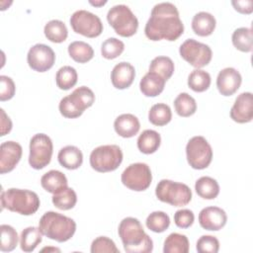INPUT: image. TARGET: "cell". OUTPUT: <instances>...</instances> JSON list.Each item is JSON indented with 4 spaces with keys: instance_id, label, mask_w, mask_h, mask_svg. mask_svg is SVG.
<instances>
[{
    "instance_id": "1",
    "label": "cell",
    "mask_w": 253,
    "mask_h": 253,
    "mask_svg": "<svg viewBox=\"0 0 253 253\" xmlns=\"http://www.w3.org/2000/svg\"><path fill=\"white\" fill-rule=\"evenodd\" d=\"M144 33L150 41H176L184 33V24L177 7L170 2L154 5L145 24Z\"/></svg>"
},
{
    "instance_id": "2",
    "label": "cell",
    "mask_w": 253,
    "mask_h": 253,
    "mask_svg": "<svg viewBox=\"0 0 253 253\" xmlns=\"http://www.w3.org/2000/svg\"><path fill=\"white\" fill-rule=\"evenodd\" d=\"M119 236L127 253H150L153 250V241L144 232L140 221L135 217H125L119 224Z\"/></svg>"
},
{
    "instance_id": "3",
    "label": "cell",
    "mask_w": 253,
    "mask_h": 253,
    "mask_svg": "<svg viewBox=\"0 0 253 253\" xmlns=\"http://www.w3.org/2000/svg\"><path fill=\"white\" fill-rule=\"evenodd\" d=\"M39 228L42 235L47 238L57 242H65L74 235L76 222L71 217L49 211L42 215Z\"/></svg>"
},
{
    "instance_id": "4",
    "label": "cell",
    "mask_w": 253,
    "mask_h": 253,
    "mask_svg": "<svg viewBox=\"0 0 253 253\" xmlns=\"http://www.w3.org/2000/svg\"><path fill=\"white\" fill-rule=\"evenodd\" d=\"M40 205V198L33 191L10 188L1 192L2 210L7 209L23 215H32L39 210Z\"/></svg>"
},
{
    "instance_id": "5",
    "label": "cell",
    "mask_w": 253,
    "mask_h": 253,
    "mask_svg": "<svg viewBox=\"0 0 253 253\" xmlns=\"http://www.w3.org/2000/svg\"><path fill=\"white\" fill-rule=\"evenodd\" d=\"M156 198L173 207H183L192 200V191L186 184L162 179L155 188Z\"/></svg>"
},
{
    "instance_id": "6",
    "label": "cell",
    "mask_w": 253,
    "mask_h": 253,
    "mask_svg": "<svg viewBox=\"0 0 253 253\" xmlns=\"http://www.w3.org/2000/svg\"><path fill=\"white\" fill-rule=\"evenodd\" d=\"M107 21L115 32L124 38L133 36L138 29V20L125 4L113 6L107 13Z\"/></svg>"
},
{
    "instance_id": "7",
    "label": "cell",
    "mask_w": 253,
    "mask_h": 253,
    "mask_svg": "<svg viewBox=\"0 0 253 253\" xmlns=\"http://www.w3.org/2000/svg\"><path fill=\"white\" fill-rule=\"evenodd\" d=\"M123 151L119 145L106 144L94 148L90 154L91 167L100 173L115 171L123 162Z\"/></svg>"
},
{
    "instance_id": "8",
    "label": "cell",
    "mask_w": 253,
    "mask_h": 253,
    "mask_svg": "<svg viewBox=\"0 0 253 253\" xmlns=\"http://www.w3.org/2000/svg\"><path fill=\"white\" fill-rule=\"evenodd\" d=\"M186 156L193 169L203 170L209 167L212 160V149L204 136L196 135L190 138L186 145Z\"/></svg>"
},
{
    "instance_id": "9",
    "label": "cell",
    "mask_w": 253,
    "mask_h": 253,
    "mask_svg": "<svg viewBox=\"0 0 253 253\" xmlns=\"http://www.w3.org/2000/svg\"><path fill=\"white\" fill-rule=\"evenodd\" d=\"M29 148V164L32 168L41 170L49 164L53 152V144L47 134H35L30 140Z\"/></svg>"
},
{
    "instance_id": "10",
    "label": "cell",
    "mask_w": 253,
    "mask_h": 253,
    "mask_svg": "<svg viewBox=\"0 0 253 253\" xmlns=\"http://www.w3.org/2000/svg\"><path fill=\"white\" fill-rule=\"evenodd\" d=\"M121 180L124 186L129 190L142 192L145 191L151 184V170L146 163H132L123 171Z\"/></svg>"
},
{
    "instance_id": "11",
    "label": "cell",
    "mask_w": 253,
    "mask_h": 253,
    "mask_svg": "<svg viewBox=\"0 0 253 253\" xmlns=\"http://www.w3.org/2000/svg\"><path fill=\"white\" fill-rule=\"evenodd\" d=\"M179 53L184 60L196 69L208 65L212 57L211 48L208 44L200 42L194 39L186 40L180 45Z\"/></svg>"
},
{
    "instance_id": "12",
    "label": "cell",
    "mask_w": 253,
    "mask_h": 253,
    "mask_svg": "<svg viewBox=\"0 0 253 253\" xmlns=\"http://www.w3.org/2000/svg\"><path fill=\"white\" fill-rule=\"evenodd\" d=\"M69 22L72 30L76 34L87 38L99 37L104 29L101 19L87 10L75 11L71 15Z\"/></svg>"
},
{
    "instance_id": "13",
    "label": "cell",
    "mask_w": 253,
    "mask_h": 253,
    "mask_svg": "<svg viewBox=\"0 0 253 253\" xmlns=\"http://www.w3.org/2000/svg\"><path fill=\"white\" fill-rule=\"evenodd\" d=\"M27 61L33 70L45 72L53 66L55 62V53L50 46L43 43H37L29 49Z\"/></svg>"
},
{
    "instance_id": "14",
    "label": "cell",
    "mask_w": 253,
    "mask_h": 253,
    "mask_svg": "<svg viewBox=\"0 0 253 253\" xmlns=\"http://www.w3.org/2000/svg\"><path fill=\"white\" fill-rule=\"evenodd\" d=\"M23 149L16 141H4L0 145V173L6 174L14 170L21 160Z\"/></svg>"
},
{
    "instance_id": "15",
    "label": "cell",
    "mask_w": 253,
    "mask_h": 253,
    "mask_svg": "<svg viewBox=\"0 0 253 253\" xmlns=\"http://www.w3.org/2000/svg\"><path fill=\"white\" fill-rule=\"evenodd\" d=\"M230 118L238 124L250 123L253 119V96L251 92H243L237 96L230 109Z\"/></svg>"
},
{
    "instance_id": "16",
    "label": "cell",
    "mask_w": 253,
    "mask_h": 253,
    "mask_svg": "<svg viewBox=\"0 0 253 253\" xmlns=\"http://www.w3.org/2000/svg\"><path fill=\"white\" fill-rule=\"evenodd\" d=\"M241 82V74L233 67L221 69L216 77V87L222 96L233 95L239 89Z\"/></svg>"
},
{
    "instance_id": "17",
    "label": "cell",
    "mask_w": 253,
    "mask_h": 253,
    "mask_svg": "<svg viewBox=\"0 0 253 253\" xmlns=\"http://www.w3.org/2000/svg\"><path fill=\"white\" fill-rule=\"evenodd\" d=\"M227 221L226 212L218 207L204 208L199 213V223L206 230H220Z\"/></svg>"
},
{
    "instance_id": "18",
    "label": "cell",
    "mask_w": 253,
    "mask_h": 253,
    "mask_svg": "<svg viewBox=\"0 0 253 253\" xmlns=\"http://www.w3.org/2000/svg\"><path fill=\"white\" fill-rule=\"evenodd\" d=\"M135 77L134 67L126 61L116 64L111 72V81L115 88L123 90L128 88Z\"/></svg>"
},
{
    "instance_id": "19",
    "label": "cell",
    "mask_w": 253,
    "mask_h": 253,
    "mask_svg": "<svg viewBox=\"0 0 253 253\" xmlns=\"http://www.w3.org/2000/svg\"><path fill=\"white\" fill-rule=\"evenodd\" d=\"M114 128L120 136L129 138L137 134L140 128V123L132 114H122L115 120Z\"/></svg>"
},
{
    "instance_id": "20",
    "label": "cell",
    "mask_w": 253,
    "mask_h": 253,
    "mask_svg": "<svg viewBox=\"0 0 253 253\" xmlns=\"http://www.w3.org/2000/svg\"><path fill=\"white\" fill-rule=\"evenodd\" d=\"M166 80L160 75L148 71L139 82V89L145 97H156L164 90Z\"/></svg>"
},
{
    "instance_id": "21",
    "label": "cell",
    "mask_w": 253,
    "mask_h": 253,
    "mask_svg": "<svg viewBox=\"0 0 253 253\" xmlns=\"http://www.w3.org/2000/svg\"><path fill=\"white\" fill-rule=\"evenodd\" d=\"M57 159L62 167L68 170H75L82 165L83 154L77 146L66 145L59 150Z\"/></svg>"
},
{
    "instance_id": "22",
    "label": "cell",
    "mask_w": 253,
    "mask_h": 253,
    "mask_svg": "<svg viewBox=\"0 0 253 253\" xmlns=\"http://www.w3.org/2000/svg\"><path fill=\"white\" fill-rule=\"evenodd\" d=\"M216 26L215 18L209 12H199L192 19V30L200 37L211 36Z\"/></svg>"
},
{
    "instance_id": "23",
    "label": "cell",
    "mask_w": 253,
    "mask_h": 253,
    "mask_svg": "<svg viewBox=\"0 0 253 253\" xmlns=\"http://www.w3.org/2000/svg\"><path fill=\"white\" fill-rule=\"evenodd\" d=\"M67 98L73 107L81 114H83V112L90 108L95 102V94L87 86H80L76 88L67 96Z\"/></svg>"
},
{
    "instance_id": "24",
    "label": "cell",
    "mask_w": 253,
    "mask_h": 253,
    "mask_svg": "<svg viewBox=\"0 0 253 253\" xmlns=\"http://www.w3.org/2000/svg\"><path fill=\"white\" fill-rule=\"evenodd\" d=\"M42 187L48 193L56 194L68 187L66 176L58 170H49L41 178Z\"/></svg>"
},
{
    "instance_id": "25",
    "label": "cell",
    "mask_w": 253,
    "mask_h": 253,
    "mask_svg": "<svg viewBox=\"0 0 253 253\" xmlns=\"http://www.w3.org/2000/svg\"><path fill=\"white\" fill-rule=\"evenodd\" d=\"M161 136L153 129L143 130L137 138V148L144 154L154 153L160 146Z\"/></svg>"
},
{
    "instance_id": "26",
    "label": "cell",
    "mask_w": 253,
    "mask_h": 253,
    "mask_svg": "<svg viewBox=\"0 0 253 253\" xmlns=\"http://www.w3.org/2000/svg\"><path fill=\"white\" fill-rule=\"evenodd\" d=\"M196 193L205 200H213L219 194V185L215 179L203 176L196 181L195 184Z\"/></svg>"
},
{
    "instance_id": "27",
    "label": "cell",
    "mask_w": 253,
    "mask_h": 253,
    "mask_svg": "<svg viewBox=\"0 0 253 253\" xmlns=\"http://www.w3.org/2000/svg\"><path fill=\"white\" fill-rule=\"evenodd\" d=\"M68 53L74 61L79 63H86L93 58L94 49L89 43L85 42L75 41L68 45Z\"/></svg>"
},
{
    "instance_id": "28",
    "label": "cell",
    "mask_w": 253,
    "mask_h": 253,
    "mask_svg": "<svg viewBox=\"0 0 253 253\" xmlns=\"http://www.w3.org/2000/svg\"><path fill=\"white\" fill-rule=\"evenodd\" d=\"M42 240V233L39 227L29 226L22 230L20 247L24 252H33Z\"/></svg>"
},
{
    "instance_id": "29",
    "label": "cell",
    "mask_w": 253,
    "mask_h": 253,
    "mask_svg": "<svg viewBox=\"0 0 253 253\" xmlns=\"http://www.w3.org/2000/svg\"><path fill=\"white\" fill-rule=\"evenodd\" d=\"M189 249L190 243L188 237L181 233L173 232L169 234L164 241V253H188Z\"/></svg>"
},
{
    "instance_id": "30",
    "label": "cell",
    "mask_w": 253,
    "mask_h": 253,
    "mask_svg": "<svg viewBox=\"0 0 253 253\" xmlns=\"http://www.w3.org/2000/svg\"><path fill=\"white\" fill-rule=\"evenodd\" d=\"M43 33L48 41L55 43L63 42L68 36L67 28L60 20L48 21L43 28Z\"/></svg>"
},
{
    "instance_id": "31",
    "label": "cell",
    "mask_w": 253,
    "mask_h": 253,
    "mask_svg": "<svg viewBox=\"0 0 253 253\" xmlns=\"http://www.w3.org/2000/svg\"><path fill=\"white\" fill-rule=\"evenodd\" d=\"M232 44L242 52H250L253 48L252 30L247 27L236 29L231 36Z\"/></svg>"
},
{
    "instance_id": "32",
    "label": "cell",
    "mask_w": 253,
    "mask_h": 253,
    "mask_svg": "<svg viewBox=\"0 0 253 253\" xmlns=\"http://www.w3.org/2000/svg\"><path fill=\"white\" fill-rule=\"evenodd\" d=\"M172 119V111L170 107L164 103L153 105L148 112L149 122L157 126H163L170 123Z\"/></svg>"
},
{
    "instance_id": "33",
    "label": "cell",
    "mask_w": 253,
    "mask_h": 253,
    "mask_svg": "<svg viewBox=\"0 0 253 253\" xmlns=\"http://www.w3.org/2000/svg\"><path fill=\"white\" fill-rule=\"evenodd\" d=\"M174 62L168 56H156L149 64V71L160 75L166 81L171 78L174 73Z\"/></svg>"
},
{
    "instance_id": "34",
    "label": "cell",
    "mask_w": 253,
    "mask_h": 253,
    "mask_svg": "<svg viewBox=\"0 0 253 253\" xmlns=\"http://www.w3.org/2000/svg\"><path fill=\"white\" fill-rule=\"evenodd\" d=\"M78 74L74 67L65 65L60 67L55 75V83L61 90H69L77 83Z\"/></svg>"
},
{
    "instance_id": "35",
    "label": "cell",
    "mask_w": 253,
    "mask_h": 253,
    "mask_svg": "<svg viewBox=\"0 0 253 253\" xmlns=\"http://www.w3.org/2000/svg\"><path fill=\"white\" fill-rule=\"evenodd\" d=\"M174 108L176 113L183 118L194 115L197 111L196 100L188 93H180L174 100Z\"/></svg>"
},
{
    "instance_id": "36",
    "label": "cell",
    "mask_w": 253,
    "mask_h": 253,
    "mask_svg": "<svg viewBox=\"0 0 253 253\" xmlns=\"http://www.w3.org/2000/svg\"><path fill=\"white\" fill-rule=\"evenodd\" d=\"M55 208L61 211H68L75 207L77 203V195L72 188H65L62 191L53 194L51 198Z\"/></svg>"
},
{
    "instance_id": "37",
    "label": "cell",
    "mask_w": 253,
    "mask_h": 253,
    "mask_svg": "<svg viewBox=\"0 0 253 253\" xmlns=\"http://www.w3.org/2000/svg\"><path fill=\"white\" fill-rule=\"evenodd\" d=\"M211 78L209 72L203 69H195L188 76V86L195 92H205L211 86Z\"/></svg>"
},
{
    "instance_id": "38",
    "label": "cell",
    "mask_w": 253,
    "mask_h": 253,
    "mask_svg": "<svg viewBox=\"0 0 253 253\" xmlns=\"http://www.w3.org/2000/svg\"><path fill=\"white\" fill-rule=\"evenodd\" d=\"M147 228L153 232L161 233L164 232L170 225L169 215L161 211H152L145 220Z\"/></svg>"
},
{
    "instance_id": "39",
    "label": "cell",
    "mask_w": 253,
    "mask_h": 253,
    "mask_svg": "<svg viewBox=\"0 0 253 253\" xmlns=\"http://www.w3.org/2000/svg\"><path fill=\"white\" fill-rule=\"evenodd\" d=\"M1 242H0V250L2 252H10L13 251L17 245L19 236L16 229L8 224H1Z\"/></svg>"
},
{
    "instance_id": "40",
    "label": "cell",
    "mask_w": 253,
    "mask_h": 253,
    "mask_svg": "<svg viewBox=\"0 0 253 253\" xmlns=\"http://www.w3.org/2000/svg\"><path fill=\"white\" fill-rule=\"evenodd\" d=\"M125 50V43L117 38H109L101 45V54L106 59H115Z\"/></svg>"
},
{
    "instance_id": "41",
    "label": "cell",
    "mask_w": 253,
    "mask_h": 253,
    "mask_svg": "<svg viewBox=\"0 0 253 253\" xmlns=\"http://www.w3.org/2000/svg\"><path fill=\"white\" fill-rule=\"evenodd\" d=\"M91 253H120L115 242L107 236H99L92 241Z\"/></svg>"
},
{
    "instance_id": "42",
    "label": "cell",
    "mask_w": 253,
    "mask_h": 253,
    "mask_svg": "<svg viewBox=\"0 0 253 253\" xmlns=\"http://www.w3.org/2000/svg\"><path fill=\"white\" fill-rule=\"evenodd\" d=\"M196 249L199 253H217L219 250V241L215 236L203 235L198 239Z\"/></svg>"
},
{
    "instance_id": "43",
    "label": "cell",
    "mask_w": 253,
    "mask_h": 253,
    "mask_svg": "<svg viewBox=\"0 0 253 253\" xmlns=\"http://www.w3.org/2000/svg\"><path fill=\"white\" fill-rule=\"evenodd\" d=\"M16 86L12 78L1 75L0 76V101H8L12 99L15 95Z\"/></svg>"
},
{
    "instance_id": "44",
    "label": "cell",
    "mask_w": 253,
    "mask_h": 253,
    "mask_svg": "<svg viewBox=\"0 0 253 253\" xmlns=\"http://www.w3.org/2000/svg\"><path fill=\"white\" fill-rule=\"evenodd\" d=\"M195 220L194 212L188 209L178 210L174 213V222L180 228H188L190 227Z\"/></svg>"
},
{
    "instance_id": "45",
    "label": "cell",
    "mask_w": 253,
    "mask_h": 253,
    "mask_svg": "<svg viewBox=\"0 0 253 253\" xmlns=\"http://www.w3.org/2000/svg\"><path fill=\"white\" fill-rule=\"evenodd\" d=\"M233 8L241 14H251L253 11L252 0H233L231 1Z\"/></svg>"
},
{
    "instance_id": "46",
    "label": "cell",
    "mask_w": 253,
    "mask_h": 253,
    "mask_svg": "<svg viewBox=\"0 0 253 253\" xmlns=\"http://www.w3.org/2000/svg\"><path fill=\"white\" fill-rule=\"evenodd\" d=\"M1 111V136H4L5 134L9 133L12 129V122L10 118L6 115L5 111L3 109Z\"/></svg>"
},
{
    "instance_id": "47",
    "label": "cell",
    "mask_w": 253,
    "mask_h": 253,
    "mask_svg": "<svg viewBox=\"0 0 253 253\" xmlns=\"http://www.w3.org/2000/svg\"><path fill=\"white\" fill-rule=\"evenodd\" d=\"M89 3L93 6H95V7H100V6L105 5L107 3V1H102V0H100V1H89Z\"/></svg>"
},
{
    "instance_id": "48",
    "label": "cell",
    "mask_w": 253,
    "mask_h": 253,
    "mask_svg": "<svg viewBox=\"0 0 253 253\" xmlns=\"http://www.w3.org/2000/svg\"><path fill=\"white\" fill-rule=\"evenodd\" d=\"M50 250L60 252V250H59L58 248H48V247H44V248H42V252H43V251H50Z\"/></svg>"
}]
</instances>
